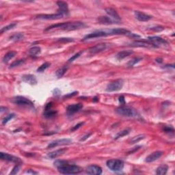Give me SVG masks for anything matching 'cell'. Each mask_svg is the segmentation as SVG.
<instances>
[{
  "mask_svg": "<svg viewBox=\"0 0 175 175\" xmlns=\"http://www.w3.org/2000/svg\"><path fill=\"white\" fill-rule=\"evenodd\" d=\"M85 27L86 25L83 22H81V21H73V22L56 23V24L52 25L46 28L45 31L53 29H60L66 30V31H73V30H79Z\"/></svg>",
  "mask_w": 175,
  "mask_h": 175,
  "instance_id": "cell-1",
  "label": "cell"
},
{
  "mask_svg": "<svg viewBox=\"0 0 175 175\" xmlns=\"http://www.w3.org/2000/svg\"><path fill=\"white\" fill-rule=\"evenodd\" d=\"M58 172L63 174H75L81 172V169L79 166L74 164H69L67 161L57 168Z\"/></svg>",
  "mask_w": 175,
  "mask_h": 175,
  "instance_id": "cell-2",
  "label": "cell"
},
{
  "mask_svg": "<svg viewBox=\"0 0 175 175\" xmlns=\"http://www.w3.org/2000/svg\"><path fill=\"white\" fill-rule=\"evenodd\" d=\"M107 167L112 171L118 172L122 171L124 168V162L120 159H109L106 162Z\"/></svg>",
  "mask_w": 175,
  "mask_h": 175,
  "instance_id": "cell-3",
  "label": "cell"
},
{
  "mask_svg": "<svg viewBox=\"0 0 175 175\" xmlns=\"http://www.w3.org/2000/svg\"><path fill=\"white\" fill-rule=\"evenodd\" d=\"M116 112L118 114L125 117H136L138 116V112L133 108L129 107L121 106L117 108Z\"/></svg>",
  "mask_w": 175,
  "mask_h": 175,
  "instance_id": "cell-4",
  "label": "cell"
},
{
  "mask_svg": "<svg viewBox=\"0 0 175 175\" xmlns=\"http://www.w3.org/2000/svg\"><path fill=\"white\" fill-rule=\"evenodd\" d=\"M12 102L17 105H20V106H25L28 107L34 108V103H32L30 99L25 98L24 97H15L12 99Z\"/></svg>",
  "mask_w": 175,
  "mask_h": 175,
  "instance_id": "cell-5",
  "label": "cell"
},
{
  "mask_svg": "<svg viewBox=\"0 0 175 175\" xmlns=\"http://www.w3.org/2000/svg\"><path fill=\"white\" fill-rule=\"evenodd\" d=\"M123 81L122 79H118L114 81H112L109 84L106 88V91L108 92H115L121 90L123 86Z\"/></svg>",
  "mask_w": 175,
  "mask_h": 175,
  "instance_id": "cell-6",
  "label": "cell"
},
{
  "mask_svg": "<svg viewBox=\"0 0 175 175\" xmlns=\"http://www.w3.org/2000/svg\"><path fill=\"white\" fill-rule=\"evenodd\" d=\"M73 143V140L68 138H64V139H60L55 140L50 144H48L47 148H52L58 146H64V145H69Z\"/></svg>",
  "mask_w": 175,
  "mask_h": 175,
  "instance_id": "cell-7",
  "label": "cell"
},
{
  "mask_svg": "<svg viewBox=\"0 0 175 175\" xmlns=\"http://www.w3.org/2000/svg\"><path fill=\"white\" fill-rule=\"evenodd\" d=\"M147 40L152 45V46L155 47H158L160 45L168 44L167 41L159 36H150L147 38Z\"/></svg>",
  "mask_w": 175,
  "mask_h": 175,
  "instance_id": "cell-8",
  "label": "cell"
},
{
  "mask_svg": "<svg viewBox=\"0 0 175 175\" xmlns=\"http://www.w3.org/2000/svg\"><path fill=\"white\" fill-rule=\"evenodd\" d=\"M53 107V103H49L46 105L45 107V112H44V116L47 118H53L56 114H57V111L52 109Z\"/></svg>",
  "mask_w": 175,
  "mask_h": 175,
  "instance_id": "cell-9",
  "label": "cell"
},
{
  "mask_svg": "<svg viewBox=\"0 0 175 175\" xmlns=\"http://www.w3.org/2000/svg\"><path fill=\"white\" fill-rule=\"evenodd\" d=\"M63 17H64V15L63 14L58 12L56 14H39L36 17V18L40 19H47V20H55V19H62Z\"/></svg>",
  "mask_w": 175,
  "mask_h": 175,
  "instance_id": "cell-10",
  "label": "cell"
},
{
  "mask_svg": "<svg viewBox=\"0 0 175 175\" xmlns=\"http://www.w3.org/2000/svg\"><path fill=\"white\" fill-rule=\"evenodd\" d=\"M108 35H127L129 36L131 32L126 29L123 28H115V29H112L107 32Z\"/></svg>",
  "mask_w": 175,
  "mask_h": 175,
  "instance_id": "cell-11",
  "label": "cell"
},
{
  "mask_svg": "<svg viewBox=\"0 0 175 175\" xmlns=\"http://www.w3.org/2000/svg\"><path fill=\"white\" fill-rule=\"evenodd\" d=\"M0 158H1V159H2V160L14 162V163H21V160L19 158V157H15L14 155L8 154V153H5L3 152L0 153Z\"/></svg>",
  "mask_w": 175,
  "mask_h": 175,
  "instance_id": "cell-12",
  "label": "cell"
},
{
  "mask_svg": "<svg viewBox=\"0 0 175 175\" xmlns=\"http://www.w3.org/2000/svg\"><path fill=\"white\" fill-rule=\"evenodd\" d=\"M102 168L97 165H90L86 168V173L88 174L100 175L102 174Z\"/></svg>",
  "mask_w": 175,
  "mask_h": 175,
  "instance_id": "cell-13",
  "label": "cell"
},
{
  "mask_svg": "<svg viewBox=\"0 0 175 175\" xmlns=\"http://www.w3.org/2000/svg\"><path fill=\"white\" fill-rule=\"evenodd\" d=\"M107 35H108V34L107 33V32H105V31H96V32H92V33L87 34V35L84 36L83 40L92 39V38H95L104 37V36H106Z\"/></svg>",
  "mask_w": 175,
  "mask_h": 175,
  "instance_id": "cell-14",
  "label": "cell"
},
{
  "mask_svg": "<svg viewBox=\"0 0 175 175\" xmlns=\"http://www.w3.org/2000/svg\"><path fill=\"white\" fill-rule=\"evenodd\" d=\"M105 12H106V13L111 17L112 19H113L114 21H115L116 22H117L118 23H120L121 19H120L119 14H118V12H116L115 10L112 8H105Z\"/></svg>",
  "mask_w": 175,
  "mask_h": 175,
  "instance_id": "cell-15",
  "label": "cell"
},
{
  "mask_svg": "<svg viewBox=\"0 0 175 175\" xmlns=\"http://www.w3.org/2000/svg\"><path fill=\"white\" fill-rule=\"evenodd\" d=\"M57 5L58 6V12L63 14L64 15V17L67 16L69 13L68 6L67 3H66V2L62 1H57Z\"/></svg>",
  "mask_w": 175,
  "mask_h": 175,
  "instance_id": "cell-16",
  "label": "cell"
},
{
  "mask_svg": "<svg viewBox=\"0 0 175 175\" xmlns=\"http://www.w3.org/2000/svg\"><path fill=\"white\" fill-rule=\"evenodd\" d=\"M82 108H83V105L81 103H76V104L68 105L67 108H66V111H67L68 115H73L76 112L80 111Z\"/></svg>",
  "mask_w": 175,
  "mask_h": 175,
  "instance_id": "cell-17",
  "label": "cell"
},
{
  "mask_svg": "<svg viewBox=\"0 0 175 175\" xmlns=\"http://www.w3.org/2000/svg\"><path fill=\"white\" fill-rule=\"evenodd\" d=\"M135 18L137 19L138 21H142V22L148 21L153 19V17L151 16V15L146 14L145 13H144V12L138 11V10H135Z\"/></svg>",
  "mask_w": 175,
  "mask_h": 175,
  "instance_id": "cell-18",
  "label": "cell"
},
{
  "mask_svg": "<svg viewBox=\"0 0 175 175\" xmlns=\"http://www.w3.org/2000/svg\"><path fill=\"white\" fill-rule=\"evenodd\" d=\"M163 152L162 151H155L151 153V155H149L148 156L146 157L145 159V161L147 163H151V162H153L157 160V159L160 158V157L163 155Z\"/></svg>",
  "mask_w": 175,
  "mask_h": 175,
  "instance_id": "cell-19",
  "label": "cell"
},
{
  "mask_svg": "<svg viewBox=\"0 0 175 175\" xmlns=\"http://www.w3.org/2000/svg\"><path fill=\"white\" fill-rule=\"evenodd\" d=\"M107 48V45L105 43H100V44H98L95 46L90 48L89 51L90 53L92 54H95L100 53L101 51H104Z\"/></svg>",
  "mask_w": 175,
  "mask_h": 175,
  "instance_id": "cell-20",
  "label": "cell"
},
{
  "mask_svg": "<svg viewBox=\"0 0 175 175\" xmlns=\"http://www.w3.org/2000/svg\"><path fill=\"white\" fill-rule=\"evenodd\" d=\"M66 151H67V149H66V148L58 149V150H57V151H53V152L48 153V155H47V157L51 159H55V158H57V157H60V155H63L64 153H65Z\"/></svg>",
  "mask_w": 175,
  "mask_h": 175,
  "instance_id": "cell-21",
  "label": "cell"
},
{
  "mask_svg": "<svg viewBox=\"0 0 175 175\" xmlns=\"http://www.w3.org/2000/svg\"><path fill=\"white\" fill-rule=\"evenodd\" d=\"M22 80L30 84V85H36L37 84V79L33 75H25L22 77Z\"/></svg>",
  "mask_w": 175,
  "mask_h": 175,
  "instance_id": "cell-22",
  "label": "cell"
},
{
  "mask_svg": "<svg viewBox=\"0 0 175 175\" xmlns=\"http://www.w3.org/2000/svg\"><path fill=\"white\" fill-rule=\"evenodd\" d=\"M98 21L99 23L105 24V25H111V24H114V23H118L117 22H116L115 21H114L113 19L110 18V17H106V16L100 17L98 19Z\"/></svg>",
  "mask_w": 175,
  "mask_h": 175,
  "instance_id": "cell-23",
  "label": "cell"
},
{
  "mask_svg": "<svg viewBox=\"0 0 175 175\" xmlns=\"http://www.w3.org/2000/svg\"><path fill=\"white\" fill-rule=\"evenodd\" d=\"M129 46L135 47H148L149 46H152V45L149 42H146L145 40H136L132 43H131V45H129Z\"/></svg>",
  "mask_w": 175,
  "mask_h": 175,
  "instance_id": "cell-24",
  "label": "cell"
},
{
  "mask_svg": "<svg viewBox=\"0 0 175 175\" xmlns=\"http://www.w3.org/2000/svg\"><path fill=\"white\" fill-rule=\"evenodd\" d=\"M132 53H133V51L132 50H125V51H120V52H118L116 57L118 60H121L125 58L128 57V56L131 55Z\"/></svg>",
  "mask_w": 175,
  "mask_h": 175,
  "instance_id": "cell-25",
  "label": "cell"
},
{
  "mask_svg": "<svg viewBox=\"0 0 175 175\" xmlns=\"http://www.w3.org/2000/svg\"><path fill=\"white\" fill-rule=\"evenodd\" d=\"M41 52V49L40 47L36 46V47H33L32 48H30L28 51V53L30 56L32 57H35V56H37L39 55Z\"/></svg>",
  "mask_w": 175,
  "mask_h": 175,
  "instance_id": "cell-26",
  "label": "cell"
},
{
  "mask_svg": "<svg viewBox=\"0 0 175 175\" xmlns=\"http://www.w3.org/2000/svg\"><path fill=\"white\" fill-rule=\"evenodd\" d=\"M16 55H17L16 51H9V52L6 53V55L4 56L3 62L4 63H8V62H9L10 60L12 59V58H13Z\"/></svg>",
  "mask_w": 175,
  "mask_h": 175,
  "instance_id": "cell-27",
  "label": "cell"
},
{
  "mask_svg": "<svg viewBox=\"0 0 175 175\" xmlns=\"http://www.w3.org/2000/svg\"><path fill=\"white\" fill-rule=\"evenodd\" d=\"M168 170V166L166 164H163L160 166H159L156 170V174L159 175H164L167 173Z\"/></svg>",
  "mask_w": 175,
  "mask_h": 175,
  "instance_id": "cell-28",
  "label": "cell"
},
{
  "mask_svg": "<svg viewBox=\"0 0 175 175\" xmlns=\"http://www.w3.org/2000/svg\"><path fill=\"white\" fill-rule=\"evenodd\" d=\"M23 38H24V35H23V34L19 32V33H16L10 36V39L12 41H14V42H17V41H19L23 39Z\"/></svg>",
  "mask_w": 175,
  "mask_h": 175,
  "instance_id": "cell-29",
  "label": "cell"
},
{
  "mask_svg": "<svg viewBox=\"0 0 175 175\" xmlns=\"http://www.w3.org/2000/svg\"><path fill=\"white\" fill-rule=\"evenodd\" d=\"M68 68V66H64L58 69V70L56 71V75H57L58 78H60V77L63 76V75L66 73V71H67Z\"/></svg>",
  "mask_w": 175,
  "mask_h": 175,
  "instance_id": "cell-30",
  "label": "cell"
},
{
  "mask_svg": "<svg viewBox=\"0 0 175 175\" xmlns=\"http://www.w3.org/2000/svg\"><path fill=\"white\" fill-rule=\"evenodd\" d=\"M130 129H125V130H122L120 131V132L118 133L117 134H116V137L114 138V139L115 140H118V138H122L124 137L125 135H127L129 134V133H130Z\"/></svg>",
  "mask_w": 175,
  "mask_h": 175,
  "instance_id": "cell-31",
  "label": "cell"
},
{
  "mask_svg": "<svg viewBox=\"0 0 175 175\" xmlns=\"http://www.w3.org/2000/svg\"><path fill=\"white\" fill-rule=\"evenodd\" d=\"M25 60H18L16 61H14L10 65V68H13L17 67V66L23 65L25 64Z\"/></svg>",
  "mask_w": 175,
  "mask_h": 175,
  "instance_id": "cell-32",
  "label": "cell"
},
{
  "mask_svg": "<svg viewBox=\"0 0 175 175\" xmlns=\"http://www.w3.org/2000/svg\"><path fill=\"white\" fill-rule=\"evenodd\" d=\"M16 25H17V23H10V24L8 25H6V26L4 27H2L1 29V30H0V32H1V34H3L4 32H7V31H8V30L13 29V28H14L15 26H16Z\"/></svg>",
  "mask_w": 175,
  "mask_h": 175,
  "instance_id": "cell-33",
  "label": "cell"
},
{
  "mask_svg": "<svg viewBox=\"0 0 175 175\" xmlns=\"http://www.w3.org/2000/svg\"><path fill=\"white\" fill-rule=\"evenodd\" d=\"M51 65V63L49 62H45L44 64H42L39 68H37V72L38 73H42L46 70V69L48 68Z\"/></svg>",
  "mask_w": 175,
  "mask_h": 175,
  "instance_id": "cell-34",
  "label": "cell"
},
{
  "mask_svg": "<svg viewBox=\"0 0 175 175\" xmlns=\"http://www.w3.org/2000/svg\"><path fill=\"white\" fill-rule=\"evenodd\" d=\"M145 138V135H138L137 136H135L134 138H133L131 140V144H135L137 142H139L141 141L142 140H143Z\"/></svg>",
  "mask_w": 175,
  "mask_h": 175,
  "instance_id": "cell-35",
  "label": "cell"
},
{
  "mask_svg": "<svg viewBox=\"0 0 175 175\" xmlns=\"http://www.w3.org/2000/svg\"><path fill=\"white\" fill-rule=\"evenodd\" d=\"M142 60V58H135L134 59L131 60L129 61L128 63H127V66H129V67H131V66H133L135 65V64H137L138 62H139L140 61H141Z\"/></svg>",
  "mask_w": 175,
  "mask_h": 175,
  "instance_id": "cell-36",
  "label": "cell"
},
{
  "mask_svg": "<svg viewBox=\"0 0 175 175\" xmlns=\"http://www.w3.org/2000/svg\"><path fill=\"white\" fill-rule=\"evenodd\" d=\"M15 116L14 114H9V115H8L6 117H5L4 118L3 121H2V124L3 125H6V123H7L8 121H10V120H11L12 118H13Z\"/></svg>",
  "mask_w": 175,
  "mask_h": 175,
  "instance_id": "cell-37",
  "label": "cell"
},
{
  "mask_svg": "<svg viewBox=\"0 0 175 175\" xmlns=\"http://www.w3.org/2000/svg\"><path fill=\"white\" fill-rule=\"evenodd\" d=\"M20 168H21V164L17 163V166H15L12 171L10 172V174H17L19 172V170H20Z\"/></svg>",
  "mask_w": 175,
  "mask_h": 175,
  "instance_id": "cell-38",
  "label": "cell"
},
{
  "mask_svg": "<svg viewBox=\"0 0 175 175\" xmlns=\"http://www.w3.org/2000/svg\"><path fill=\"white\" fill-rule=\"evenodd\" d=\"M81 53H82V51H79V52H78L77 53L75 54L74 55H73L72 57H71V58H70V59L68 60V62H72L74 61L75 60H76L77 58H78L79 57V56L81 55Z\"/></svg>",
  "mask_w": 175,
  "mask_h": 175,
  "instance_id": "cell-39",
  "label": "cell"
},
{
  "mask_svg": "<svg viewBox=\"0 0 175 175\" xmlns=\"http://www.w3.org/2000/svg\"><path fill=\"white\" fill-rule=\"evenodd\" d=\"M58 41L59 42H70L74 41V40L71 38H60V39H58Z\"/></svg>",
  "mask_w": 175,
  "mask_h": 175,
  "instance_id": "cell-40",
  "label": "cell"
},
{
  "mask_svg": "<svg viewBox=\"0 0 175 175\" xmlns=\"http://www.w3.org/2000/svg\"><path fill=\"white\" fill-rule=\"evenodd\" d=\"M149 30H153V31L160 32V31H162V30H164V27H162V26H156V27H153L149 28Z\"/></svg>",
  "mask_w": 175,
  "mask_h": 175,
  "instance_id": "cell-41",
  "label": "cell"
},
{
  "mask_svg": "<svg viewBox=\"0 0 175 175\" xmlns=\"http://www.w3.org/2000/svg\"><path fill=\"white\" fill-rule=\"evenodd\" d=\"M84 124V122L78 123V124L76 125H75V126H74V127H73L72 129H71V131H75L77 130V129H78L79 128H80V127H81L82 126V125H83Z\"/></svg>",
  "mask_w": 175,
  "mask_h": 175,
  "instance_id": "cell-42",
  "label": "cell"
},
{
  "mask_svg": "<svg viewBox=\"0 0 175 175\" xmlns=\"http://www.w3.org/2000/svg\"><path fill=\"white\" fill-rule=\"evenodd\" d=\"M77 94H78V92H72V93H70V94H66V95H64V96L63 97V98L64 99H65V98H66V99L71 98V97H74V96H75V95H77Z\"/></svg>",
  "mask_w": 175,
  "mask_h": 175,
  "instance_id": "cell-43",
  "label": "cell"
},
{
  "mask_svg": "<svg viewBox=\"0 0 175 175\" xmlns=\"http://www.w3.org/2000/svg\"><path fill=\"white\" fill-rule=\"evenodd\" d=\"M164 131L166 133H174V129L171 127H164Z\"/></svg>",
  "mask_w": 175,
  "mask_h": 175,
  "instance_id": "cell-44",
  "label": "cell"
},
{
  "mask_svg": "<svg viewBox=\"0 0 175 175\" xmlns=\"http://www.w3.org/2000/svg\"><path fill=\"white\" fill-rule=\"evenodd\" d=\"M118 101H119V103L121 104L122 105H125V97L123 96H120L118 99Z\"/></svg>",
  "mask_w": 175,
  "mask_h": 175,
  "instance_id": "cell-45",
  "label": "cell"
},
{
  "mask_svg": "<svg viewBox=\"0 0 175 175\" xmlns=\"http://www.w3.org/2000/svg\"><path fill=\"white\" fill-rule=\"evenodd\" d=\"M91 135H92V133H88V134L85 135L84 136V137H82V138H81V139H80V141H81H81H82V142L85 141V140H86V139H88V138H89L90 136Z\"/></svg>",
  "mask_w": 175,
  "mask_h": 175,
  "instance_id": "cell-46",
  "label": "cell"
},
{
  "mask_svg": "<svg viewBox=\"0 0 175 175\" xmlns=\"http://www.w3.org/2000/svg\"><path fill=\"white\" fill-rule=\"evenodd\" d=\"M27 174H38V172H34V170H30L27 172Z\"/></svg>",
  "mask_w": 175,
  "mask_h": 175,
  "instance_id": "cell-47",
  "label": "cell"
},
{
  "mask_svg": "<svg viewBox=\"0 0 175 175\" xmlns=\"http://www.w3.org/2000/svg\"><path fill=\"white\" fill-rule=\"evenodd\" d=\"M7 110V108L6 107H1V109H0V111H1V113H3L4 112H5Z\"/></svg>",
  "mask_w": 175,
  "mask_h": 175,
  "instance_id": "cell-48",
  "label": "cell"
},
{
  "mask_svg": "<svg viewBox=\"0 0 175 175\" xmlns=\"http://www.w3.org/2000/svg\"><path fill=\"white\" fill-rule=\"evenodd\" d=\"M156 62H159V63H161V62H162V59H161V58H157V59H156Z\"/></svg>",
  "mask_w": 175,
  "mask_h": 175,
  "instance_id": "cell-49",
  "label": "cell"
},
{
  "mask_svg": "<svg viewBox=\"0 0 175 175\" xmlns=\"http://www.w3.org/2000/svg\"><path fill=\"white\" fill-rule=\"evenodd\" d=\"M98 100H99V99H97V97H94V99H93L94 101H98Z\"/></svg>",
  "mask_w": 175,
  "mask_h": 175,
  "instance_id": "cell-50",
  "label": "cell"
}]
</instances>
